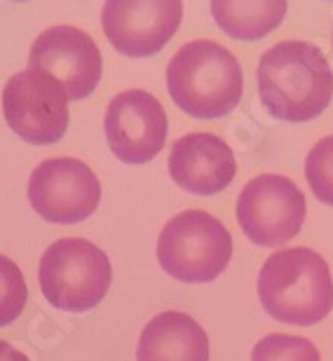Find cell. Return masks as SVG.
<instances>
[{"label":"cell","instance_id":"18","mask_svg":"<svg viewBox=\"0 0 333 361\" xmlns=\"http://www.w3.org/2000/svg\"><path fill=\"white\" fill-rule=\"evenodd\" d=\"M0 361H31L24 352H19L14 345L0 341Z\"/></svg>","mask_w":333,"mask_h":361},{"label":"cell","instance_id":"17","mask_svg":"<svg viewBox=\"0 0 333 361\" xmlns=\"http://www.w3.org/2000/svg\"><path fill=\"white\" fill-rule=\"evenodd\" d=\"M28 288L17 263L0 254V326L12 324L24 312Z\"/></svg>","mask_w":333,"mask_h":361},{"label":"cell","instance_id":"11","mask_svg":"<svg viewBox=\"0 0 333 361\" xmlns=\"http://www.w3.org/2000/svg\"><path fill=\"white\" fill-rule=\"evenodd\" d=\"M28 66L42 68L63 85L68 99L80 101L101 80V52L90 35L75 26H52L31 45Z\"/></svg>","mask_w":333,"mask_h":361},{"label":"cell","instance_id":"12","mask_svg":"<svg viewBox=\"0 0 333 361\" xmlns=\"http://www.w3.org/2000/svg\"><path fill=\"white\" fill-rule=\"evenodd\" d=\"M235 171V153L216 134H186L171 146L169 174L186 192L216 195L230 185Z\"/></svg>","mask_w":333,"mask_h":361},{"label":"cell","instance_id":"2","mask_svg":"<svg viewBox=\"0 0 333 361\" xmlns=\"http://www.w3.org/2000/svg\"><path fill=\"white\" fill-rule=\"evenodd\" d=\"M258 298L272 319L293 326H315L333 310L329 263L308 247L274 251L260 268Z\"/></svg>","mask_w":333,"mask_h":361},{"label":"cell","instance_id":"16","mask_svg":"<svg viewBox=\"0 0 333 361\" xmlns=\"http://www.w3.org/2000/svg\"><path fill=\"white\" fill-rule=\"evenodd\" d=\"M305 178L315 197L333 207V134L317 141L305 157Z\"/></svg>","mask_w":333,"mask_h":361},{"label":"cell","instance_id":"1","mask_svg":"<svg viewBox=\"0 0 333 361\" xmlns=\"http://www.w3.org/2000/svg\"><path fill=\"white\" fill-rule=\"evenodd\" d=\"M256 78L260 104L284 122L320 118L333 97V71L313 42H277L260 56Z\"/></svg>","mask_w":333,"mask_h":361},{"label":"cell","instance_id":"5","mask_svg":"<svg viewBox=\"0 0 333 361\" xmlns=\"http://www.w3.org/2000/svg\"><path fill=\"white\" fill-rule=\"evenodd\" d=\"M38 281L49 305L63 312H87L111 288V258L80 237L56 240L40 258Z\"/></svg>","mask_w":333,"mask_h":361},{"label":"cell","instance_id":"10","mask_svg":"<svg viewBox=\"0 0 333 361\" xmlns=\"http://www.w3.org/2000/svg\"><path fill=\"white\" fill-rule=\"evenodd\" d=\"M106 139L125 164H146L164 148L169 122L162 104L143 90L120 92L106 108Z\"/></svg>","mask_w":333,"mask_h":361},{"label":"cell","instance_id":"13","mask_svg":"<svg viewBox=\"0 0 333 361\" xmlns=\"http://www.w3.org/2000/svg\"><path fill=\"white\" fill-rule=\"evenodd\" d=\"M136 361H209L207 331L186 312L166 310L141 331Z\"/></svg>","mask_w":333,"mask_h":361},{"label":"cell","instance_id":"4","mask_svg":"<svg viewBox=\"0 0 333 361\" xmlns=\"http://www.w3.org/2000/svg\"><path fill=\"white\" fill-rule=\"evenodd\" d=\"M233 258L228 228L202 209H188L166 221L157 240V261L169 277L207 284L226 272Z\"/></svg>","mask_w":333,"mask_h":361},{"label":"cell","instance_id":"7","mask_svg":"<svg viewBox=\"0 0 333 361\" xmlns=\"http://www.w3.org/2000/svg\"><path fill=\"white\" fill-rule=\"evenodd\" d=\"M305 195L291 178L260 174L237 197V223L258 247H279L293 240L305 223Z\"/></svg>","mask_w":333,"mask_h":361},{"label":"cell","instance_id":"14","mask_svg":"<svg viewBox=\"0 0 333 361\" xmlns=\"http://www.w3.org/2000/svg\"><path fill=\"white\" fill-rule=\"evenodd\" d=\"M286 14V0H212V17L235 40H260Z\"/></svg>","mask_w":333,"mask_h":361},{"label":"cell","instance_id":"8","mask_svg":"<svg viewBox=\"0 0 333 361\" xmlns=\"http://www.w3.org/2000/svg\"><path fill=\"white\" fill-rule=\"evenodd\" d=\"M28 202L45 221L71 226L97 212L101 183L75 157H52L33 169L28 178Z\"/></svg>","mask_w":333,"mask_h":361},{"label":"cell","instance_id":"9","mask_svg":"<svg viewBox=\"0 0 333 361\" xmlns=\"http://www.w3.org/2000/svg\"><path fill=\"white\" fill-rule=\"evenodd\" d=\"M183 19L181 0H106L101 26L120 54L153 56L174 38Z\"/></svg>","mask_w":333,"mask_h":361},{"label":"cell","instance_id":"15","mask_svg":"<svg viewBox=\"0 0 333 361\" xmlns=\"http://www.w3.org/2000/svg\"><path fill=\"white\" fill-rule=\"evenodd\" d=\"M251 361H322L313 341L301 336L272 334L256 343Z\"/></svg>","mask_w":333,"mask_h":361},{"label":"cell","instance_id":"6","mask_svg":"<svg viewBox=\"0 0 333 361\" xmlns=\"http://www.w3.org/2000/svg\"><path fill=\"white\" fill-rule=\"evenodd\" d=\"M68 101L66 90L54 75L28 66L7 80L3 113L19 139L33 146H49L66 134Z\"/></svg>","mask_w":333,"mask_h":361},{"label":"cell","instance_id":"3","mask_svg":"<svg viewBox=\"0 0 333 361\" xmlns=\"http://www.w3.org/2000/svg\"><path fill=\"white\" fill-rule=\"evenodd\" d=\"M166 87L181 111L200 120H216L240 104L244 75L230 49L214 40H193L171 56Z\"/></svg>","mask_w":333,"mask_h":361}]
</instances>
